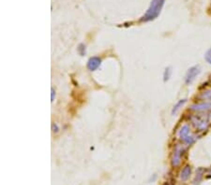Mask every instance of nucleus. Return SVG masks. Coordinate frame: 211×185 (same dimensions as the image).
Returning a JSON list of instances; mask_svg holds the SVG:
<instances>
[{
	"label": "nucleus",
	"mask_w": 211,
	"mask_h": 185,
	"mask_svg": "<svg viewBox=\"0 0 211 185\" xmlns=\"http://www.w3.org/2000/svg\"><path fill=\"white\" fill-rule=\"evenodd\" d=\"M163 4H164V0H152L148 11L143 16V18L141 19V21L149 22V21L155 20L160 15L162 9L163 7Z\"/></svg>",
	"instance_id": "obj_1"
},
{
	"label": "nucleus",
	"mask_w": 211,
	"mask_h": 185,
	"mask_svg": "<svg viewBox=\"0 0 211 185\" xmlns=\"http://www.w3.org/2000/svg\"><path fill=\"white\" fill-rule=\"evenodd\" d=\"M179 137L188 145H190V144H192L194 142V138L191 137V136H190V126L187 125V124L183 125L182 128L180 129V131H179Z\"/></svg>",
	"instance_id": "obj_2"
},
{
	"label": "nucleus",
	"mask_w": 211,
	"mask_h": 185,
	"mask_svg": "<svg viewBox=\"0 0 211 185\" xmlns=\"http://www.w3.org/2000/svg\"><path fill=\"white\" fill-rule=\"evenodd\" d=\"M199 73H200L199 66H192V67H190L188 70V72L186 74V77H185V82H186V84H188V85L189 84H191Z\"/></svg>",
	"instance_id": "obj_3"
},
{
	"label": "nucleus",
	"mask_w": 211,
	"mask_h": 185,
	"mask_svg": "<svg viewBox=\"0 0 211 185\" xmlns=\"http://www.w3.org/2000/svg\"><path fill=\"white\" fill-rule=\"evenodd\" d=\"M101 64V58L97 57V56H94V57H91L88 62H87V68L90 70V71H94L96 70Z\"/></svg>",
	"instance_id": "obj_4"
},
{
	"label": "nucleus",
	"mask_w": 211,
	"mask_h": 185,
	"mask_svg": "<svg viewBox=\"0 0 211 185\" xmlns=\"http://www.w3.org/2000/svg\"><path fill=\"white\" fill-rule=\"evenodd\" d=\"M182 148L177 146L175 150L174 157H173V165L174 166H178L181 163V155H182Z\"/></svg>",
	"instance_id": "obj_5"
},
{
	"label": "nucleus",
	"mask_w": 211,
	"mask_h": 185,
	"mask_svg": "<svg viewBox=\"0 0 211 185\" xmlns=\"http://www.w3.org/2000/svg\"><path fill=\"white\" fill-rule=\"evenodd\" d=\"M211 109V103H201V104H196L191 107V110L193 111H204Z\"/></svg>",
	"instance_id": "obj_6"
},
{
	"label": "nucleus",
	"mask_w": 211,
	"mask_h": 185,
	"mask_svg": "<svg viewBox=\"0 0 211 185\" xmlns=\"http://www.w3.org/2000/svg\"><path fill=\"white\" fill-rule=\"evenodd\" d=\"M192 123L194 124V125L200 129V130H204L207 128V123L204 122V121H201L200 119L196 118V117H193L192 118Z\"/></svg>",
	"instance_id": "obj_7"
},
{
	"label": "nucleus",
	"mask_w": 211,
	"mask_h": 185,
	"mask_svg": "<svg viewBox=\"0 0 211 185\" xmlns=\"http://www.w3.org/2000/svg\"><path fill=\"white\" fill-rule=\"evenodd\" d=\"M190 173H191V168H190V166H189V165L185 166V167L183 168V170L181 171V175H180L181 179H182V180L188 179L189 177H190Z\"/></svg>",
	"instance_id": "obj_8"
},
{
	"label": "nucleus",
	"mask_w": 211,
	"mask_h": 185,
	"mask_svg": "<svg viewBox=\"0 0 211 185\" xmlns=\"http://www.w3.org/2000/svg\"><path fill=\"white\" fill-rule=\"evenodd\" d=\"M186 102H187V99H182V100H180L179 102H177L176 105L174 107V109H173V111H172V113H173V114H176V113L178 111V110H179Z\"/></svg>",
	"instance_id": "obj_9"
},
{
	"label": "nucleus",
	"mask_w": 211,
	"mask_h": 185,
	"mask_svg": "<svg viewBox=\"0 0 211 185\" xmlns=\"http://www.w3.org/2000/svg\"><path fill=\"white\" fill-rule=\"evenodd\" d=\"M202 98H204V99H211V89L203 92Z\"/></svg>",
	"instance_id": "obj_10"
},
{
	"label": "nucleus",
	"mask_w": 211,
	"mask_h": 185,
	"mask_svg": "<svg viewBox=\"0 0 211 185\" xmlns=\"http://www.w3.org/2000/svg\"><path fill=\"white\" fill-rule=\"evenodd\" d=\"M204 58H205V60H206V62H207L208 64H211V49H209V50L206 52V53H205V55H204Z\"/></svg>",
	"instance_id": "obj_11"
},
{
	"label": "nucleus",
	"mask_w": 211,
	"mask_h": 185,
	"mask_svg": "<svg viewBox=\"0 0 211 185\" xmlns=\"http://www.w3.org/2000/svg\"><path fill=\"white\" fill-rule=\"evenodd\" d=\"M78 51H79V52H80L82 55H84V54L86 53V46H85L84 44H81V45L79 46V48H78Z\"/></svg>",
	"instance_id": "obj_12"
},
{
	"label": "nucleus",
	"mask_w": 211,
	"mask_h": 185,
	"mask_svg": "<svg viewBox=\"0 0 211 185\" xmlns=\"http://www.w3.org/2000/svg\"><path fill=\"white\" fill-rule=\"evenodd\" d=\"M170 73H171V70L170 68H166L165 69V72H164V80L168 79L169 77H170Z\"/></svg>",
	"instance_id": "obj_13"
},
{
	"label": "nucleus",
	"mask_w": 211,
	"mask_h": 185,
	"mask_svg": "<svg viewBox=\"0 0 211 185\" xmlns=\"http://www.w3.org/2000/svg\"><path fill=\"white\" fill-rule=\"evenodd\" d=\"M54 89H52V101H54Z\"/></svg>",
	"instance_id": "obj_14"
}]
</instances>
